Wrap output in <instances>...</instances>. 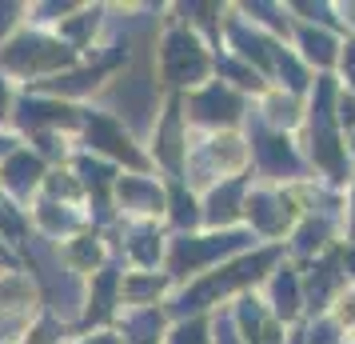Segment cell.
Here are the masks:
<instances>
[{
    "instance_id": "277c9868",
    "label": "cell",
    "mask_w": 355,
    "mask_h": 344,
    "mask_svg": "<svg viewBox=\"0 0 355 344\" xmlns=\"http://www.w3.org/2000/svg\"><path fill=\"white\" fill-rule=\"evenodd\" d=\"M49 120H60V124H68V120H72V113H68L64 104H44V100H20V124L36 129V124H49Z\"/></svg>"
},
{
    "instance_id": "7a4b0ae2",
    "label": "cell",
    "mask_w": 355,
    "mask_h": 344,
    "mask_svg": "<svg viewBox=\"0 0 355 344\" xmlns=\"http://www.w3.org/2000/svg\"><path fill=\"white\" fill-rule=\"evenodd\" d=\"M88 136H92V145H100V148H108V152H116V156H124L128 164H140V156L128 148V140L116 132V124L112 120H104V116H96L92 124H88Z\"/></svg>"
},
{
    "instance_id": "4fadbf2b",
    "label": "cell",
    "mask_w": 355,
    "mask_h": 344,
    "mask_svg": "<svg viewBox=\"0 0 355 344\" xmlns=\"http://www.w3.org/2000/svg\"><path fill=\"white\" fill-rule=\"evenodd\" d=\"M0 104H4V84H0Z\"/></svg>"
},
{
    "instance_id": "30bf717a",
    "label": "cell",
    "mask_w": 355,
    "mask_h": 344,
    "mask_svg": "<svg viewBox=\"0 0 355 344\" xmlns=\"http://www.w3.org/2000/svg\"><path fill=\"white\" fill-rule=\"evenodd\" d=\"M76 256H80V261H96V245H80L76 248Z\"/></svg>"
},
{
    "instance_id": "52a82bcc",
    "label": "cell",
    "mask_w": 355,
    "mask_h": 344,
    "mask_svg": "<svg viewBox=\"0 0 355 344\" xmlns=\"http://www.w3.org/2000/svg\"><path fill=\"white\" fill-rule=\"evenodd\" d=\"M17 13H20L17 4H0V33H4L8 24H12V17H17Z\"/></svg>"
},
{
    "instance_id": "ba28073f",
    "label": "cell",
    "mask_w": 355,
    "mask_h": 344,
    "mask_svg": "<svg viewBox=\"0 0 355 344\" xmlns=\"http://www.w3.org/2000/svg\"><path fill=\"white\" fill-rule=\"evenodd\" d=\"M0 229H4V232H17V229H20V224H17V216L8 213L4 204H0Z\"/></svg>"
},
{
    "instance_id": "5b68a950",
    "label": "cell",
    "mask_w": 355,
    "mask_h": 344,
    "mask_svg": "<svg viewBox=\"0 0 355 344\" xmlns=\"http://www.w3.org/2000/svg\"><path fill=\"white\" fill-rule=\"evenodd\" d=\"M108 293H112V272H104V277H100V288H96V309H92V316H104V312H108Z\"/></svg>"
},
{
    "instance_id": "8992f818",
    "label": "cell",
    "mask_w": 355,
    "mask_h": 344,
    "mask_svg": "<svg viewBox=\"0 0 355 344\" xmlns=\"http://www.w3.org/2000/svg\"><path fill=\"white\" fill-rule=\"evenodd\" d=\"M40 216H44V224H49V229H72V216L56 213L52 204H44V208H40Z\"/></svg>"
},
{
    "instance_id": "6da1fadb",
    "label": "cell",
    "mask_w": 355,
    "mask_h": 344,
    "mask_svg": "<svg viewBox=\"0 0 355 344\" xmlns=\"http://www.w3.org/2000/svg\"><path fill=\"white\" fill-rule=\"evenodd\" d=\"M68 60H72V52L52 44V40H40V36H20L4 49V65L17 72H40V68H56Z\"/></svg>"
},
{
    "instance_id": "5bb4252c",
    "label": "cell",
    "mask_w": 355,
    "mask_h": 344,
    "mask_svg": "<svg viewBox=\"0 0 355 344\" xmlns=\"http://www.w3.org/2000/svg\"><path fill=\"white\" fill-rule=\"evenodd\" d=\"M96 344H112V341H96Z\"/></svg>"
},
{
    "instance_id": "7c38bea8",
    "label": "cell",
    "mask_w": 355,
    "mask_h": 344,
    "mask_svg": "<svg viewBox=\"0 0 355 344\" xmlns=\"http://www.w3.org/2000/svg\"><path fill=\"white\" fill-rule=\"evenodd\" d=\"M8 148H12V140H4V136H0V156H4V152H8Z\"/></svg>"
},
{
    "instance_id": "8fae6325",
    "label": "cell",
    "mask_w": 355,
    "mask_h": 344,
    "mask_svg": "<svg viewBox=\"0 0 355 344\" xmlns=\"http://www.w3.org/2000/svg\"><path fill=\"white\" fill-rule=\"evenodd\" d=\"M52 193H56V197H68V193H72V184H68V181H52Z\"/></svg>"
},
{
    "instance_id": "9c48e42d",
    "label": "cell",
    "mask_w": 355,
    "mask_h": 344,
    "mask_svg": "<svg viewBox=\"0 0 355 344\" xmlns=\"http://www.w3.org/2000/svg\"><path fill=\"white\" fill-rule=\"evenodd\" d=\"M176 344H200V328H188V332H180Z\"/></svg>"
},
{
    "instance_id": "3957f363",
    "label": "cell",
    "mask_w": 355,
    "mask_h": 344,
    "mask_svg": "<svg viewBox=\"0 0 355 344\" xmlns=\"http://www.w3.org/2000/svg\"><path fill=\"white\" fill-rule=\"evenodd\" d=\"M36 177H40V161L36 156H28V152H12L8 156V164H4V181L12 184L17 193H28L36 184Z\"/></svg>"
}]
</instances>
